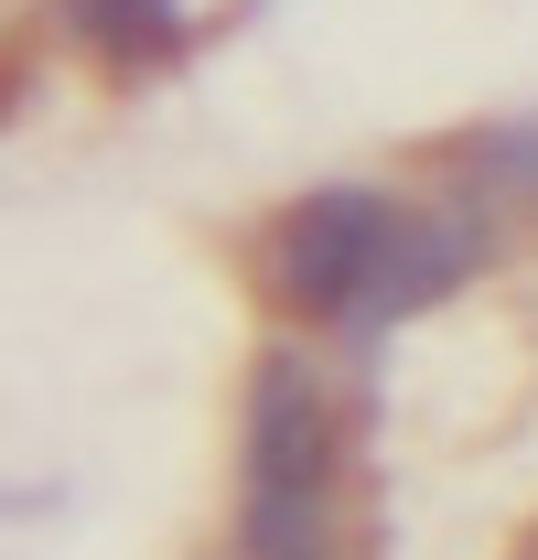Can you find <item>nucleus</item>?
I'll use <instances>...</instances> for the list:
<instances>
[{
	"label": "nucleus",
	"mask_w": 538,
	"mask_h": 560,
	"mask_svg": "<svg viewBox=\"0 0 538 560\" xmlns=\"http://www.w3.org/2000/svg\"><path fill=\"white\" fill-rule=\"evenodd\" d=\"M473 259H484V226L377 195V184H324L280 215V302L335 335H388L409 313L453 302Z\"/></svg>",
	"instance_id": "1"
},
{
	"label": "nucleus",
	"mask_w": 538,
	"mask_h": 560,
	"mask_svg": "<svg viewBox=\"0 0 538 560\" xmlns=\"http://www.w3.org/2000/svg\"><path fill=\"white\" fill-rule=\"evenodd\" d=\"M237 560H355L344 410L302 346H269L237 420Z\"/></svg>",
	"instance_id": "2"
},
{
	"label": "nucleus",
	"mask_w": 538,
	"mask_h": 560,
	"mask_svg": "<svg viewBox=\"0 0 538 560\" xmlns=\"http://www.w3.org/2000/svg\"><path fill=\"white\" fill-rule=\"evenodd\" d=\"M55 22L108 66H173L195 33V0H55Z\"/></svg>",
	"instance_id": "3"
},
{
	"label": "nucleus",
	"mask_w": 538,
	"mask_h": 560,
	"mask_svg": "<svg viewBox=\"0 0 538 560\" xmlns=\"http://www.w3.org/2000/svg\"><path fill=\"white\" fill-rule=\"evenodd\" d=\"M464 184L484 195V206H506V215H538V119L484 130V140L464 151Z\"/></svg>",
	"instance_id": "4"
},
{
	"label": "nucleus",
	"mask_w": 538,
	"mask_h": 560,
	"mask_svg": "<svg viewBox=\"0 0 538 560\" xmlns=\"http://www.w3.org/2000/svg\"><path fill=\"white\" fill-rule=\"evenodd\" d=\"M0 66H11V0H0Z\"/></svg>",
	"instance_id": "5"
}]
</instances>
